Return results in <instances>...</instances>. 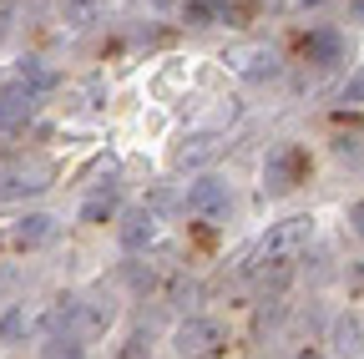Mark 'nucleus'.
Listing matches in <instances>:
<instances>
[{"label": "nucleus", "instance_id": "nucleus-24", "mask_svg": "<svg viewBox=\"0 0 364 359\" xmlns=\"http://www.w3.org/2000/svg\"><path fill=\"white\" fill-rule=\"evenodd\" d=\"M127 279H132V284H136V289H152V274H142V268H136V263H132V268H127Z\"/></svg>", "mask_w": 364, "mask_h": 359}, {"label": "nucleus", "instance_id": "nucleus-22", "mask_svg": "<svg viewBox=\"0 0 364 359\" xmlns=\"http://www.w3.org/2000/svg\"><path fill=\"white\" fill-rule=\"evenodd\" d=\"M339 102H354V107H359V102H364V76H359V81H349V86H344V92H339Z\"/></svg>", "mask_w": 364, "mask_h": 359}, {"label": "nucleus", "instance_id": "nucleus-27", "mask_svg": "<svg viewBox=\"0 0 364 359\" xmlns=\"http://www.w3.org/2000/svg\"><path fill=\"white\" fill-rule=\"evenodd\" d=\"M294 6H299V11H304V6H318V0H294Z\"/></svg>", "mask_w": 364, "mask_h": 359}, {"label": "nucleus", "instance_id": "nucleus-20", "mask_svg": "<svg viewBox=\"0 0 364 359\" xmlns=\"http://www.w3.org/2000/svg\"><path fill=\"white\" fill-rule=\"evenodd\" d=\"M46 359H81V344H76V339H51Z\"/></svg>", "mask_w": 364, "mask_h": 359}, {"label": "nucleus", "instance_id": "nucleus-10", "mask_svg": "<svg viewBox=\"0 0 364 359\" xmlns=\"http://www.w3.org/2000/svg\"><path fill=\"white\" fill-rule=\"evenodd\" d=\"M304 56H309L314 66L344 61V36H339V31H314V36H304Z\"/></svg>", "mask_w": 364, "mask_h": 359}, {"label": "nucleus", "instance_id": "nucleus-15", "mask_svg": "<svg viewBox=\"0 0 364 359\" xmlns=\"http://www.w3.org/2000/svg\"><path fill=\"white\" fill-rule=\"evenodd\" d=\"M26 334H31V314H26V304H16V309L0 314V344H21Z\"/></svg>", "mask_w": 364, "mask_h": 359}, {"label": "nucleus", "instance_id": "nucleus-3", "mask_svg": "<svg viewBox=\"0 0 364 359\" xmlns=\"http://www.w3.org/2000/svg\"><path fill=\"white\" fill-rule=\"evenodd\" d=\"M304 177H309V152L299 142H279L268 152V162H263V193L284 198V193H294L304 183Z\"/></svg>", "mask_w": 364, "mask_h": 359}, {"label": "nucleus", "instance_id": "nucleus-2", "mask_svg": "<svg viewBox=\"0 0 364 359\" xmlns=\"http://www.w3.org/2000/svg\"><path fill=\"white\" fill-rule=\"evenodd\" d=\"M51 177H56V162L51 157H6L0 162V198H26V193H46L51 188Z\"/></svg>", "mask_w": 364, "mask_h": 359}, {"label": "nucleus", "instance_id": "nucleus-5", "mask_svg": "<svg viewBox=\"0 0 364 359\" xmlns=\"http://www.w3.org/2000/svg\"><path fill=\"white\" fill-rule=\"evenodd\" d=\"M279 51L273 46H233L228 51V71L233 76H243V81H253V86H263V81H273L279 76Z\"/></svg>", "mask_w": 364, "mask_h": 359}, {"label": "nucleus", "instance_id": "nucleus-6", "mask_svg": "<svg viewBox=\"0 0 364 359\" xmlns=\"http://www.w3.org/2000/svg\"><path fill=\"white\" fill-rule=\"evenodd\" d=\"M182 208H188L193 218H203V223H218V218H228L233 198H228V183H218V177H198V183L182 193Z\"/></svg>", "mask_w": 364, "mask_h": 359}, {"label": "nucleus", "instance_id": "nucleus-7", "mask_svg": "<svg viewBox=\"0 0 364 359\" xmlns=\"http://www.w3.org/2000/svg\"><path fill=\"white\" fill-rule=\"evenodd\" d=\"M223 137H218V132H198V137H188V142H177L172 147V167H182V172H188V167H208V162H218L223 157Z\"/></svg>", "mask_w": 364, "mask_h": 359}, {"label": "nucleus", "instance_id": "nucleus-18", "mask_svg": "<svg viewBox=\"0 0 364 359\" xmlns=\"http://www.w3.org/2000/svg\"><path fill=\"white\" fill-rule=\"evenodd\" d=\"M112 213H117V198H112V193H97V198L81 203V223H102V218H112Z\"/></svg>", "mask_w": 364, "mask_h": 359}, {"label": "nucleus", "instance_id": "nucleus-26", "mask_svg": "<svg viewBox=\"0 0 364 359\" xmlns=\"http://www.w3.org/2000/svg\"><path fill=\"white\" fill-rule=\"evenodd\" d=\"M294 359H324V354H318V349H304V354H294Z\"/></svg>", "mask_w": 364, "mask_h": 359}, {"label": "nucleus", "instance_id": "nucleus-12", "mask_svg": "<svg viewBox=\"0 0 364 359\" xmlns=\"http://www.w3.org/2000/svg\"><path fill=\"white\" fill-rule=\"evenodd\" d=\"M112 299H81L76 304V314H71V324H76V334H102L107 324H112Z\"/></svg>", "mask_w": 364, "mask_h": 359}, {"label": "nucleus", "instance_id": "nucleus-13", "mask_svg": "<svg viewBox=\"0 0 364 359\" xmlns=\"http://www.w3.org/2000/svg\"><path fill=\"white\" fill-rule=\"evenodd\" d=\"M334 349L344 354V359H354V354H364V319L349 309V314H339L334 319Z\"/></svg>", "mask_w": 364, "mask_h": 359}, {"label": "nucleus", "instance_id": "nucleus-16", "mask_svg": "<svg viewBox=\"0 0 364 359\" xmlns=\"http://www.w3.org/2000/svg\"><path fill=\"white\" fill-rule=\"evenodd\" d=\"M21 86H31V92H51V86H56V71L46 66L41 56H26V61H21Z\"/></svg>", "mask_w": 364, "mask_h": 359}, {"label": "nucleus", "instance_id": "nucleus-25", "mask_svg": "<svg viewBox=\"0 0 364 359\" xmlns=\"http://www.w3.org/2000/svg\"><path fill=\"white\" fill-rule=\"evenodd\" d=\"M152 6H157V11H172V6H182V0H152Z\"/></svg>", "mask_w": 364, "mask_h": 359}, {"label": "nucleus", "instance_id": "nucleus-17", "mask_svg": "<svg viewBox=\"0 0 364 359\" xmlns=\"http://www.w3.org/2000/svg\"><path fill=\"white\" fill-rule=\"evenodd\" d=\"M182 16H188V26H218V21H228V11L213 6V0H193V6L182 11Z\"/></svg>", "mask_w": 364, "mask_h": 359}, {"label": "nucleus", "instance_id": "nucleus-21", "mask_svg": "<svg viewBox=\"0 0 364 359\" xmlns=\"http://www.w3.org/2000/svg\"><path fill=\"white\" fill-rule=\"evenodd\" d=\"M334 152H339V157H349V162H354V157H359V152H364V137H334Z\"/></svg>", "mask_w": 364, "mask_h": 359}, {"label": "nucleus", "instance_id": "nucleus-11", "mask_svg": "<svg viewBox=\"0 0 364 359\" xmlns=\"http://www.w3.org/2000/svg\"><path fill=\"white\" fill-rule=\"evenodd\" d=\"M152 238H157V218H152L147 208H142V213H127V218H122V248H127V253H142V248H147Z\"/></svg>", "mask_w": 364, "mask_h": 359}, {"label": "nucleus", "instance_id": "nucleus-14", "mask_svg": "<svg viewBox=\"0 0 364 359\" xmlns=\"http://www.w3.org/2000/svg\"><path fill=\"white\" fill-rule=\"evenodd\" d=\"M107 11V0H61V21L71 26V31H81V26H91Z\"/></svg>", "mask_w": 364, "mask_h": 359}, {"label": "nucleus", "instance_id": "nucleus-1", "mask_svg": "<svg viewBox=\"0 0 364 359\" xmlns=\"http://www.w3.org/2000/svg\"><path fill=\"white\" fill-rule=\"evenodd\" d=\"M314 238V218H284L258 238V248L248 253V274H268V268H294L299 253Z\"/></svg>", "mask_w": 364, "mask_h": 359}, {"label": "nucleus", "instance_id": "nucleus-19", "mask_svg": "<svg viewBox=\"0 0 364 359\" xmlns=\"http://www.w3.org/2000/svg\"><path fill=\"white\" fill-rule=\"evenodd\" d=\"M152 354V334L147 329H136L132 339H127V349H122V359H147Z\"/></svg>", "mask_w": 364, "mask_h": 359}, {"label": "nucleus", "instance_id": "nucleus-8", "mask_svg": "<svg viewBox=\"0 0 364 359\" xmlns=\"http://www.w3.org/2000/svg\"><path fill=\"white\" fill-rule=\"evenodd\" d=\"M51 238H56V218L51 213H26L16 228H11V243L16 248H46Z\"/></svg>", "mask_w": 364, "mask_h": 359}, {"label": "nucleus", "instance_id": "nucleus-9", "mask_svg": "<svg viewBox=\"0 0 364 359\" xmlns=\"http://www.w3.org/2000/svg\"><path fill=\"white\" fill-rule=\"evenodd\" d=\"M31 107H36V92H31V86H6V92H0V132L21 127V122L31 117Z\"/></svg>", "mask_w": 364, "mask_h": 359}, {"label": "nucleus", "instance_id": "nucleus-23", "mask_svg": "<svg viewBox=\"0 0 364 359\" xmlns=\"http://www.w3.org/2000/svg\"><path fill=\"white\" fill-rule=\"evenodd\" d=\"M349 228L364 238V203H354V208H349Z\"/></svg>", "mask_w": 364, "mask_h": 359}, {"label": "nucleus", "instance_id": "nucleus-4", "mask_svg": "<svg viewBox=\"0 0 364 359\" xmlns=\"http://www.w3.org/2000/svg\"><path fill=\"white\" fill-rule=\"evenodd\" d=\"M172 344H177L182 359H213V354L228 344V334H223L218 319H203V314H193V319H182V324H177Z\"/></svg>", "mask_w": 364, "mask_h": 359}]
</instances>
